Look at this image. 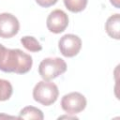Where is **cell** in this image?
Segmentation results:
<instances>
[{"label": "cell", "instance_id": "1", "mask_svg": "<svg viewBox=\"0 0 120 120\" xmlns=\"http://www.w3.org/2000/svg\"><path fill=\"white\" fill-rule=\"evenodd\" d=\"M33 65L31 55L20 49H8L6 47L0 52V70L14 72L17 74L27 73Z\"/></svg>", "mask_w": 120, "mask_h": 120}, {"label": "cell", "instance_id": "2", "mask_svg": "<svg viewBox=\"0 0 120 120\" xmlns=\"http://www.w3.org/2000/svg\"><path fill=\"white\" fill-rule=\"evenodd\" d=\"M59 96V90L55 83L50 81H40L38 82L33 89V98L34 99L44 105L50 106L53 104Z\"/></svg>", "mask_w": 120, "mask_h": 120}, {"label": "cell", "instance_id": "3", "mask_svg": "<svg viewBox=\"0 0 120 120\" xmlns=\"http://www.w3.org/2000/svg\"><path fill=\"white\" fill-rule=\"evenodd\" d=\"M67 70L66 62L60 57H47L38 66V73L45 81H51L65 73Z\"/></svg>", "mask_w": 120, "mask_h": 120}, {"label": "cell", "instance_id": "4", "mask_svg": "<svg viewBox=\"0 0 120 120\" xmlns=\"http://www.w3.org/2000/svg\"><path fill=\"white\" fill-rule=\"evenodd\" d=\"M85 97L79 92H71L65 95L61 99V107L68 114H76L82 112L86 107Z\"/></svg>", "mask_w": 120, "mask_h": 120}, {"label": "cell", "instance_id": "5", "mask_svg": "<svg viewBox=\"0 0 120 120\" xmlns=\"http://www.w3.org/2000/svg\"><path fill=\"white\" fill-rule=\"evenodd\" d=\"M58 48L65 57H74L81 51L82 40L74 34H66L59 39Z\"/></svg>", "mask_w": 120, "mask_h": 120}, {"label": "cell", "instance_id": "6", "mask_svg": "<svg viewBox=\"0 0 120 120\" xmlns=\"http://www.w3.org/2000/svg\"><path fill=\"white\" fill-rule=\"evenodd\" d=\"M46 25L50 32L60 34L64 32L68 25V16L62 9H54L49 14Z\"/></svg>", "mask_w": 120, "mask_h": 120}, {"label": "cell", "instance_id": "7", "mask_svg": "<svg viewBox=\"0 0 120 120\" xmlns=\"http://www.w3.org/2000/svg\"><path fill=\"white\" fill-rule=\"evenodd\" d=\"M20 22L11 13H0V38H10L18 34Z\"/></svg>", "mask_w": 120, "mask_h": 120}, {"label": "cell", "instance_id": "8", "mask_svg": "<svg viewBox=\"0 0 120 120\" xmlns=\"http://www.w3.org/2000/svg\"><path fill=\"white\" fill-rule=\"evenodd\" d=\"M119 29H120V14L115 13L110 16L105 23V30L109 37L114 39H119Z\"/></svg>", "mask_w": 120, "mask_h": 120}, {"label": "cell", "instance_id": "9", "mask_svg": "<svg viewBox=\"0 0 120 120\" xmlns=\"http://www.w3.org/2000/svg\"><path fill=\"white\" fill-rule=\"evenodd\" d=\"M18 118L20 119H38L42 120L44 118L43 112L41 110L34 106H26L21 110Z\"/></svg>", "mask_w": 120, "mask_h": 120}, {"label": "cell", "instance_id": "10", "mask_svg": "<svg viewBox=\"0 0 120 120\" xmlns=\"http://www.w3.org/2000/svg\"><path fill=\"white\" fill-rule=\"evenodd\" d=\"M21 43L22 46L29 52H40L42 50V46L40 43L38 41V39L32 36H25L21 38Z\"/></svg>", "mask_w": 120, "mask_h": 120}, {"label": "cell", "instance_id": "11", "mask_svg": "<svg viewBox=\"0 0 120 120\" xmlns=\"http://www.w3.org/2000/svg\"><path fill=\"white\" fill-rule=\"evenodd\" d=\"M65 7L73 13L82 11L88 3V0H63Z\"/></svg>", "mask_w": 120, "mask_h": 120}, {"label": "cell", "instance_id": "12", "mask_svg": "<svg viewBox=\"0 0 120 120\" xmlns=\"http://www.w3.org/2000/svg\"><path fill=\"white\" fill-rule=\"evenodd\" d=\"M13 93L11 83L4 79H0V101H6L10 98Z\"/></svg>", "mask_w": 120, "mask_h": 120}, {"label": "cell", "instance_id": "13", "mask_svg": "<svg viewBox=\"0 0 120 120\" xmlns=\"http://www.w3.org/2000/svg\"><path fill=\"white\" fill-rule=\"evenodd\" d=\"M37 4L42 8H49L57 3L58 0H35Z\"/></svg>", "mask_w": 120, "mask_h": 120}, {"label": "cell", "instance_id": "14", "mask_svg": "<svg viewBox=\"0 0 120 120\" xmlns=\"http://www.w3.org/2000/svg\"><path fill=\"white\" fill-rule=\"evenodd\" d=\"M110 2H111V4H112L114 8H120V4H119L120 0H110Z\"/></svg>", "mask_w": 120, "mask_h": 120}, {"label": "cell", "instance_id": "15", "mask_svg": "<svg viewBox=\"0 0 120 120\" xmlns=\"http://www.w3.org/2000/svg\"><path fill=\"white\" fill-rule=\"evenodd\" d=\"M59 118H72V119H78V117H76V116H71V117H70V116H68H68H67V115L60 116Z\"/></svg>", "mask_w": 120, "mask_h": 120}, {"label": "cell", "instance_id": "16", "mask_svg": "<svg viewBox=\"0 0 120 120\" xmlns=\"http://www.w3.org/2000/svg\"><path fill=\"white\" fill-rule=\"evenodd\" d=\"M3 48H4V46H3L2 44H0V52H1V51L3 50Z\"/></svg>", "mask_w": 120, "mask_h": 120}]
</instances>
